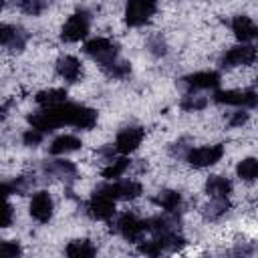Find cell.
Wrapping results in <instances>:
<instances>
[{
    "mask_svg": "<svg viewBox=\"0 0 258 258\" xmlns=\"http://www.w3.org/2000/svg\"><path fill=\"white\" fill-rule=\"evenodd\" d=\"M14 194H18V187H16L14 179L0 181V200H8V196H14Z\"/></svg>",
    "mask_w": 258,
    "mask_h": 258,
    "instance_id": "35",
    "label": "cell"
},
{
    "mask_svg": "<svg viewBox=\"0 0 258 258\" xmlns=\"http://www.w3.org/2000/svg\"><path fill=\"white\" fill-rule=\"evenodd\" d=\"M230 208H232L230 198H210V202L202 208V214H204L206 220L218 222V220H222L230 212Z\"/></svg>",
    "mask_w": 258,
    "mask_h": 258,
    "instance_id": "20",
    "label": "cell"
},
{
    "mask_svg": "<svg viewBox=\"0 0 258 258\" xmlns=\"http://www.w3.org/2000/svg\"><path fill=\"white\" fill-rule=\"evenodd\" d=\"M28 40V34L14 24L0 22V46H6L10 50H22Z\"/></svg>",
    "mask_w": 258,
    "mask_h": 258,
    "instance_id": "14",
    "label": "cell"
},
{
    "mask_svg": "<svg viewBox=\"0 0 258 258\" xmlns=\"http://www.w3.org/2000/svg\"><path fill=\"white\" fill-rule=\"evenodd\" d=\"M64 254L71 256V258H91V256L97 254V246H95L91 240H87V238H83V240H73V242H69V246L64 248Z\"/></svg>",
    "mask_w": 258,
    "mask_h": 258,
    "instance_id": "23",
    "label": "cell"
},
{
    "mask_svg": "<svg viewBox=\"0 0 258 258\" xmlns=\"http://www.w3.org/2000/svg\"><path fill=\"white\" fill-rule=\"evenodd\" d=\"M18 8L24 12V14H30V16H38L44 12V8L48 6V0H16Z\"/></svg>",
    "mask_w": 258,
    "mask_h": 258,
    "instance_id": "28",
    "label": "cell"
},
{
    "mask_svg": "<svg viewBox=\"0 0 258 258\" xmlns=\"http://www.w3.org/2000/svg\"><path fill=\"white\" fill-rule=\"evenodd\" d=\"M4 6H6V0H0V12L4 10Z\"/></svg>",
    "mask_w": 258,
    "mask_h": 258,
    "instance_id": "37",
    "label": "cell"
},
{
    "mask_svg": "<svg viewBox=\"0 0 258 258\" xmlns=\"http://www.w3.org/2000/svg\"><path fill=\"white\" fill-rule=\"evenodd\" d=\"M109 79H117V81H121V79H127L129 75H131V64L129 62H125V60H115V62H111L109 67H105V69H101Z\"/></svg>",
    "mask_w": 258,
    "mask_h": 258,
    "instance_id": "26",
    "label": "cell"
},
{
    "mask_svg": "<svg viewBox=\"0 0 258 258\" xmlns=\"http://www.w3.org/2000/svg\"><path fill=\"white\" fill-rule=\"evenodd\" d=\"M212 101L218 105H230V107H240V109H254L258 105V95L254 89L246 91H214Z\"/></svg>",
    "mask_w": 258,
    "mask_h": 258,
    "instance_id": "8",
    "label": "cell"
},
{
    "mask_svg": "<svg viewBox=\"0 0 258 258\" xmlns=\"http://www.w3.org/2000/svg\"><path fill=\"white\" fill-rule=\"evenodd\" d=\"M226 153V147L224 143H216V145H202V147H189L183 155V159L191 165V167H198V169H204V167H212L216 165Z\"/></svg>",
    "mask_w": 258,
    "mask_h": 258,
    "instance_id": "5",
    "label": "cell"
},
{
    "mask_svg": "<svg viewBox=\"0 0 258 258\" xmlns=\"http://www.w3.org/2000/svg\"><path fill=\"white\" fill-rule=\"evenodd\" d=\"M204 189H206V194H208L210 198H230L234 185H232V181H230L228 177H224V175H210V177L206 179Z\"/></svg>",
    "mask_w": 258,
    "mask_h": 258,
    "instance_id": "19",
    "label": "cell"
},
{
    "mask_svg": "<svg viewBox=\"0 0 258 258\" xmlns=\"http://www.w3.org/2000/svg\"><path fill=\"white\" fill-rule=\"evenodd\" d=\"M222 77L218 71H198L191 75H185L181 79V85L187 89V93L191 91H208V89H218Z\"/></svg>",
    "mask_w": 258,
    "mask_h": 258,
    "instance_id": "13",
    "label": "cell"
},
{
    "mask_svg": "<svg viewBox=\"0 0 258 258\" xmlns=\"http://www.w3.org/2000/svg\"><path fill=\"white\" fill-rule=\"evenodd\" d=\"M89 30H91V12L85 10V8H79L62 24L60 40H64V42H81V40L87 38Z\"/></svg>",
    "mask_w": 258,
    "mask_h": 258,
    "instance_id": "4",
    "label": "cell"
},
{
    "mask_svg": "<svg viewBox=\"0 0 258 258\" xmlns=\"http://www.w3.org/2000/svg\"><path fill=\"white\" fill-rule=\"evenodd\" d=\"M28 212L30 216L38 222V224H48L52 220V214H54V202H52V196L44 189H38L32 194L30 198V206H28Z\"/></svg>",
    "mask_w": 258,
    "mask_h": 258,
    "instance_id": "12",
    "label": "cell"
},
{
    "mask_svg": "<svg viewBox=\"0 0 258 258\" xmlns=\"http://www.w3.org/2000/svg\"><path fill=\"white\" fill-rule=\"evenodd\" d=\"M258 52H256V46L250 44V42H240L232 48H228L222 58H220V67L222 69H236V67H246V64H252L256 60Z\"/></svg>",
    "mask_w": 258,
    "mask_h": 258,
    "instance_id": "9",
    "label": "cell"
},
{
    "mask_svg": "<svg viewBox=\"0 0 258 258\" xmlns=\"http://www.w3.org/2000/svg\"><path fill=\"white\" fill-rule=\"evenodd\" d=\"M189 147H191V145H185V139H179V141L171 143L169 153H171L173 157H183V155H185V151H187Z\"/></svg>",
    "mask_w": 258,
    "mask_h": 258,
    "instance_id": "36",
    "label": "cell"
},
{
    "mask_svg": "<svg viewBox=\"0 0 258 258\" xmlns=\"http://www.w3.org/2000/svg\"><path fill=\"white\" fill-rule=\"evenodd\" d=\"M155 206H159L163 212H179L181 208V194L175 189H161L151 200Z\"/></svg>",
    "mask_w": 258,
    "mask_h": 258,
    "instance_id": "21",
    "label": "cell"
},
{
    "mask_svg": "<svg viewBox=\"0 0 258 258\" xmlns=\"http://www.w3.org/2000/svg\"><path fill=\"white\" fill-rule=\"evenodd\" d=\"M109 224H111V230L115 234H119L121 238H125L127 242H139L147 234L145 232V222L139 220L135 214H129V212L113 216L109 220Z\"/></svg>",
    "mask_w": 258,
    "mask_h": 258,
    "instance_id": "3",
    "label": "cell"
},
{
    "mask_svg": "<svg viewBox=\"0 0 258 258\" xmlns=\"http://www.w3.org/2000/svg\"><path fill=\"white\" fill-rule=\"evenodd\" d=\"M157 12V0H127L125 4V22L127 26H143Z\"/></svg>",
    "mask_w": 258,
    "mask_h": 258,
    "instance_id": "7",
    "label": "cell"
},
{
    "mask_svg": "<svg viewBox=\"0 0 258 258\" xmlns=\"http://www.w3.org/2000/svg\"><path fill=\"white\" fill-rule=\"evenodd\" d=\"M81 147H83V141L77 135L64 133V135H58V137L52 139V143L48 147V153L58 157V155H69V153H73V151H77Z\"/></svg>",
    "mask_w": 258,
    "mask_h": 258,
    "instance_id": "18",
    "label": "cell"
},
{
    "mask_svg": "<svg viewBox=\"0 0 258 258\" xmlns=\"http://www.w3.org/2000/svg\"><path fill=\"white\" fill-rule=\"evenodd\" d=\"M97 119H99V113L95 109L79 105V103H69V101L58 103L54 107H44V109L28 115L30 127L40 129L42 133L54 131V129L64 127V125L89 131L97 125Z\"/></svg>",
    "mask_w": 258,
    "mask_h": 258,
    "instance_id": "1",
    "label": "cell"
},
{
    "mask_svg": "<svg viewBox=\"0 0 258 258\" xmlns=\"http://www.w3.org/2000/svg\"><path fill=\"white\" fill-rule=\"evenodd\" d=\"M42 139H44V133L40 129H34V127H30L22 133V143L26 147H38L42 143Z\"/></svg>",
    "mask_w": 258,
    "mask_h": 258,
    "instance_id": "30",
    "label": "cell"
},
{
    "mask_svg": "<svg viewBox=\"0 0 258 258\" xmlns=\"http://www.w3.org/2000/svg\"><path fill=\"white\" fill-rule=\"evenodd\" d=\"M137 250H139L141 254H145V256H159V254H163L161 248H159V244H157L153 238H151V240H139Z\"/></svg>",
    "mask_w": 258,
    "mask_h": 258,
    "instance_id": "33",
    "label": "cell"
},
{
    "mask_svg": "<svg viewBox=\"0 0 258 258\" xmlns=\"http://www.w3.org/2000/svg\"><path fill=\"white\" fill-rule=\"evenodd\" d=\"M22 254V246L18 240H0V258H14Z\"/></svg>",
    "mask_w": 258,
    "mask_h": 258,
    "instance_id": "29",
    "label": "cell"
},
{
    "mask_svg": "<svg viewBox=\"0 0 258 258\" xmlns=\"http://www.w3.org/2000/svg\"><path fill=\"white\" fill-rule=\"evenodd\" d=\"M131 165V159L129 155H119V157H111L107 161V165L101 169V175L105 179H119Z\"/></svg>",
    "mask_w": 258,
    "mask_h": 258,
    "instance_id": "22",
    "label": "cell"
},
{
    "mask_svg": "<svg viewBox=\"0 0 258 258\" xmlns=\"http://www.w3.org/2000/svg\"><path fill=\"white\" fill-rule=\"evenodd\" d=\"M230 26H232L234 36H236L240 42H252V40L258 36V26H256V22H254L250 16H246V14L234 16L232 22H230Z\"/></svg>",
    "mask_w": 258,
    "mask_h": 258,
    "instance_id": "16",
    "label": "cell"
},
{
    "mask_svg": "<svg viewBox=\"0 0 258 258\" xmlns=\"http://www.w3.org/2000/svg\"><path fill=\"white\" fill-rule=\"evenodd\" d=\"M147 46H149V52H151L153 56H163V54L167 52V44H165V40H163L159 34L151 36L149 42H147Z\"/></svg>",
    "mask_w": 258,
    "mask_h": 258,
    "instance_id": "32",
    "label": "cell"
},
{
    "mask_svg": "<svg viewBox=\"0 0 258 258\" xmlns=\"http://www.w3.org/2000/svg\"><path fill=\"white\" fill-rule=\"evenodd\" d=\"M14 220V208L6 202V200H0V230L2 228H8Z\"/></svg>",
    "mask_w": 258,
    "mask_h": 258,
    "instance_id": "31",
    "label": "cell"
},
{
    "mask_svg": "<svg viewBox=\"0 0 258 258\" xmlns=\"http://www.w3.org/2000/svg\"><path fill=\"white\" fill-rule=\"evenodd\" d=\"M101 194L109 196L115 202H127L135 200L143 194V185L135 179H107V183L97 187Z\"/></svg>",
    "mask_w": 258,
    "mask_h": 258,
    "instance_id": "6",
    "label": "cell"
},
{
    "mask_svg": "<svg viewBox=\"0 0 258 258\" xmlns=\"http://www.w3.org/2000/svg\"><path fill=\"white\" fill-rule=\"evenodd\" d=\"M179 107L183 111H202L208 107V97H202V95H196V91L187 93L181 101H179Z\"/></svg>",
    "mask_w": 258,
    "mask_h": 258,
    "instance_id": "27",
    "label": "cell"
},
{
    "mask_svg": "<svg viewBox=\"0 0 258 258\" xmlns=\"http://www.w3.org/2000/svg\"><path fill=\"white\" fill-rule=\"evenodd\" d=\"M34 101H36V105H38L40 109H44V107H54V105L67 101V91H64V89H44V91L36 93Z\"/></svg>",
    "mask_w": 258,
    "mask_h": 258,
    "instance_id": "24",
    "label": "cell"
},
{
    "mask_svg": "<svg viewBox=\"0 0 258 258\" xmlns=\"http://www.w3.org/2000/svg\"><path fill=\"white\" fill-rule=\"evenodd\" d=\"M44 173L50 175V177H56V179H62V181H73L79 173L77 165L73 161H67V159H52V161H46L44 163Z\"/></svg>",
    "mask_w": 258,
    "mask_h": 258,
    "instance_id": "17",
    "label": "cell"
},
{
    "mask_svg": "<svg viewBox=\"0 0 258 258\" xmlns=\"http://www.w3.org/2000/svg\"><path fill=\"white\" fill-rule=\"evenodd\" d=\"M2 113H4V109H0V119H2Z\"/></svg>",
    "mask_w": 258,
    "mask_h": 258,
    "instance_id": "38",
    "label": "cell"
},
{
    "mask_svg": "<svg viewBox=\"0 0 258 258\" xmlns=\"http://www.w3.org/2000/svg\"><path fill=\"white\" fill-rule=\"evenodd\" d=\"M56 73L62 81L67 83H79L83 77V64L77 56L73 54H64L56 60Z\"/></svg>",
    "mask_w": 258,
    "mask_h": 258,
    "instance_id": "15",
    "label": "cell"
},
{
    "mask_svg": "<svg viewBox=\"0 0 258 258\" xmlns=\"http://www.w3.org/2000/svg\"><path fill=\"white\" fill-rule=\"evenodd\" d=\"M85 54L91 56L101 69L109 67L111 62H115L119 58V44L113 42L111 38H103V36H97V38H91L85 42L83 46Z\"/></svg>",
    "mask_w": 258,
    "mask_h": 258,
    "instance_id": "2",
    "label": "cell"
},
{
    "mask_svg": "<svg viewBox=\"0 0 258 258\" xmlns=\"http://www.w3.org/2000/svg\"><path fill=\"white\" fill-rule=\"evenodd\" d=\"M248 119H250L248 109H238L236 113H232V115H230L228 125H230V127H242V125H246V123H248Z\"/></svg>",
    "mask_w": 258,
    "mask_h": 258,
    "instance_id": "34",
    "label": "cell"
},
{
    "mask_svg": "<svg viewBox=\"0 0 258 258\" xmlns=\"http://www.w3.org/2000/svg\"><path fill=\"white\" fill-rule=\"evenodd\" d=\"M143 137H145L143 127H137V125L123 127V129L117 133L115 143H113L115 153H119V155H129V153H133V151L141 145Z\"/></svg>",
    "mask_w": 258,
    "mask_h": 258,
    "instance_id": "10",
    "label": "cell"
},
{
    "mask_svg": "<svg viewBox=\"0 0 258 258\" xmlns=\"http://www.w3.org/2000/svg\"><path fill=\"white\" fill-rule=\"evenodd\" d=\"M236 175L242 181H254L258 177V161L256 157H246L236 165Z\"/></svg>",
    "mask_w": 258,
    "mask_h": 258,
    "instance_id": "25",
    "label": "cell"
},
{
    "mask_svg": "<svg viewBox=\"0 0 258 258\" xmlns=\"http://www.w3.org/2000/svg\"><path fill=\"white\" fill-rule=\"evenodd\" d=\"M87 214L93 220H97V222H109L117 214L115 200H111L109 196H105L99 189H95L93 196H91V200L87 202Z\"/></svg>",
    "mask_w": 258,
    "mask_h": 258,
    "instance_id": "11",
    "label": "cell"
}]
</instances>
